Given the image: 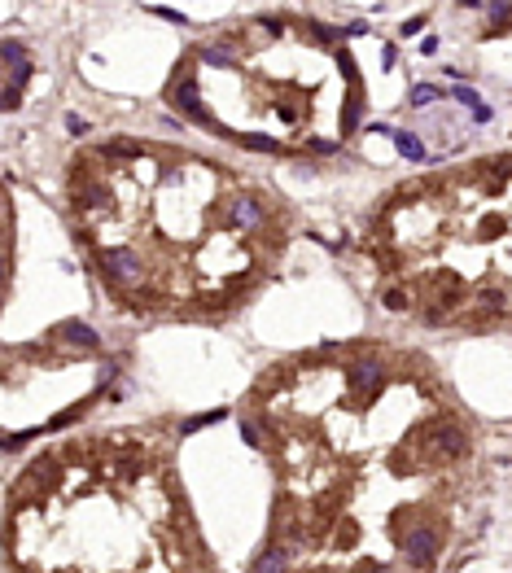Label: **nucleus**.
<instances>
[{"label": "nucleus", "mask_w": 512, "mask_h": 573, "mask_svg": "<svg viewBox=\"0 0 512 573\" xmlns=\"http://www.w3.org/2000/svg\"><path fill=\"white\" fill-rule=\"evenodd\" d=\"M0 62H5V110H18V96L31 79V57L22 40H5L0 44Z\"/></svg>", "instance_id": "nucleus-1"}, {"label": "nucleus", "mask_w": 512, "mask_h": 573, "mask_svg": "<svg viewBox=\"0 0 512 573\" xmlns=\"http://www.w3.org/2000/svg\"><path fill=\"white\" fill-rule=\"evenodd\" d=\"M101 272H106L118 289H136L140 276H145V258L127 245H110V250H101Z\"/></svg>", "instance_id": "nucleus-2"}, {"label": "nucleus", "mask_w": 512, "mask_h": 573, "mask_svg": "<svg viewBox=\"0 0 512 573\" xmlns=\"http://www.w3.org/2000/svg\"><path fill=\"white\" fill-rule=\"evenodd\" d=\"M346 381L355 389V399H372L381 385H386V363H381L377 355H360L346 363Z\"/></svg>", "instance_id": "nucleus-3"}, {"label": "nucleus", "mask_w": 512, "mask_h": 573, "mask_svg": "<svg viewBox=\"0 0 512 573\" xmlns=\"http://www.w3.org/2000/svg\"><path fill=\"white\" fill-rule=\"evenodd\" d=\"M228 223H233V228H245V232H259V228L267 223L263 201L254 197L250 189H237L233 197H228Z\"/></svg>", "instance_id": "nucleus-4"}, {"label": "nucleus", "mask_w": 512, "mask_h": 573, "mask_svg": "<svg viewBox=\"0 0 512 573\" xmlns=\"http://www.w3.org/2000/svg\"><path fill=\"white\" fill-rule=\"evenodd\" d=\"M403 552H407V560H412L416 569H429L433 560H438V552H443V534L433 525H421V530H412L403 538Z\"/></svg>", "instance_id": "nucleus-5"}, {"label": "nucleus", "mask_w": 512, "mask_h": 573, "mask_svg": "<svg viewBox=\"0 0 512 573\" xmlns=\"http://www.w3.org/2000/svg\"><path fill=\"white\" fill-rule=\"evenodd\" d=\"M429 442H433V455H438V460H455V455H464V447H469L464 429H460L455 421H438L433 433H429Z\"/></svg>", "instance_id": "nucleus-6"}, {"label": "nucleus", "mask_w": 512, "mask_h": 573, "mask_svg": "<svg viewBox=\"0 0 512 573\" xmlns=\"http://www.w3.org/2000/svg\"><path fill=\"white\" fill-rule=\"evenodd\" d=\"M57 337H62L66 346H74V350H96V346H101L96 328H88L84 320H66V324L57 328Z\"/></svg>", "instance_id": "nucleus-7"}, {"label": "nucleus", "mask_w": 512, "mask_h": 573, "mask_svg": "<svg viewBox=\"0 0 512 573\" xmlns=\"http://www.w3.org/2000/svg\"><path fill=\"white\" fill-rule=\"evenodd\" d=\"M285 564H289V547H263V556L254 560V573H285Z\"/></svg>", "instance_id": "nucleus-8"}, {"label": "nucleus", "mask_w": 512, "mask_h": 573, "mask_svg": "<svg viewBox=\"0 0 512 573\" xmlns=\"http://www.w3.org/2000/svg\"><path fill=\"white\" fill-rule=\"evenodd\" d=\"M360 114H364V92H360V88H350V96H346V106H342V118H338L346 136L355 132V127H360Z\"/></svg>", "instance_id": "nucleus-9"}, {"label": "nucleus", "mask_w": 512, "mask_h": 573, "mask_svg": "<svg viewBox=\"0 0 512 573\" xmlns=\"http://www.w3.org/2000/svg\"><path fill=\"white\" fill-rule=\"evenodd\" d=\"M233 140L241 149H259V153H285V145L272 140V136H259V132H233Z\"/></svg>", "instance_id": "nucleus-10"}, {"label": "nucleus", "mask_w": 512, "mask_h": 573, "mask_svg": "<svg viewBox=\"0 0 512 573\" xmlns=\"http://www.w3.org/2000/svg\"><path fill=\"white\" fill-rule=\"evenodd\" d=\"M394 145H399L403 158H412V162H421V158H425V145H421L412 132H394Z\"/></svg>", "instance_id": "nucleus-11"}, {"label": "nucleus", "mask_w": 512, "mask_h": 573, "mask_svg": "<svg viewBox=\"0 0 512 573\" xmlns=\"http://www.w3.org/2000/svg\"><path fill=\"white\" fill-rule=\"evenodd\" d=\"M486 13H491V27H508L512 22V0H491V5H482Z\"/></svg>", "instance_id": "nucleus-12"}, {"label": "nucleus", "mask_w": 512, "mask_h": 573, "mask_svg": "<svg viewBox=\"0 0 512 573\" xmlns=\"http://www.w3.org/2000/svg\"><path fill=\"white\" fill-rule=\"evenodd\" d=\"M228 411H201V416H193V421H184L180 425V433H197V429H206V425H219Z\"/></svg>", "instance_id": "nucleus-13"}, {"label": "nucleus", "mask_w": 512, "mask_h": 573, "mask_svg": "<svg viewBox=\"0 0 512 573\" xmlns=\"http://www.w3.org/2000/svg\"><path fill=\"white\" fill-rule=\"evenodd\" d=\"M306 35H316L320 44H342L346 40V31H333V27H324V22H306Z\"/></svg>", "instance_id": "nucleus-14"}, {"label": "nucleus", "mask_w": 512, "mask_h": 573, "mask_svg": "<svg viewBox=\"0 0 512 573\" xmlns=\"http://www.w3.org/2000/svg\"><path fill=\"white\" fill-rule=\"evenodd\" d=\"M101 153H110V158H136L140 145H132V140H110V145H101Z\"/></svg>", "instance_id": "nucleus-15"}, {"label": "nucleus", "mask_w": 512, "mask_h": 573, "mask_svg": "<svg viewBox=\"0 0 512 573\" xmlns=\"http://www.w3.org/2000/svg\"><path fill=\"white\" fill-rule=\"evenodd\" d=\"M438 96H443V88H433V84H421V88H412V106H433Z\"/></svg>", "instance_id": "nucleus-16"}, {"label": "nucleus", "mask_w": 512, "mask_h": 573, "mask_svg": "<svg viewBox=\"0 0 512 573\" xmlns=\"http://www.w3.org/2000/svg\"><path fill=\"white\" fill-rule=\"evenodd\" d=\"M451 96H455V101H464L469 110H482V101H477V92H473V88H464V84H455V88H451Z\"/></svg>", "instance_id": "nucleus-17"}, {"label": "nucleus", "mask_w": 512, "mask_h": 573, "mask_svg": "<svg viewBox=\"0 0 512 573\" xmlns=\"http://www.w3.org/2000/svg\"><path fill=\"white\" fill-rule=\"evenodd\" d=\"M241 438L250 442V447H263V433H259V425H254V421H241Z\"/></svg>", "instance_id": "nucleus-18"}, {"label": "nucleus", "mask_w": 512, "mask_h": 573, "mask_svg": "<svg viewBox=\"0 0 512 573\" xmlns=\"http://www.w3.org/2000/svg\"><path fill=\"white\" fill-rule=\"evenodd\" d=\"M425 27H429V18H425V13H416V18H407V22H403V35H416V31H425Z\"/></svg>", "instance_id": "nucleus-19"}, {"label": "nucleus", "mask_w": 512, "mask_h": 573, "mask_svg": "<svg viewBox=\"0 0 512 573\" xmlns=\"http://www.w3.org/2000/svg\"><path fill=\"white\" fill-rule=\"evenodd\" d=\"M386 306H390V311H407V298H403V289H386Z\"/></svg>", "instance_id": "nucleus-20"}, {"label": "nucleus", "mask_w": 512, "mask_h": 573, "mask_svg": "<svg viewBox=\"0 0 512 573\" xmlns=\"http://www.w3.org/2000/svg\"><path fill=\"white\" fill-rule=\"evenodd\" d=\"M306 149H311V153H338L333 140H306Z\"/></svg>", "instance_id": "nucleus-21"}, {"label": "nucleus", "mask_w": 512, "mask_h": 573, "mask_svg": "<svg viewBox=\"0 0 512 573\" xmlns=\"http://www.w3.org/2000/svg\"><path fill=\"white\" fill-rule=\"evenodd\" d=\"M149 13H158V18H171V22H189V18H184V13H175V9H158V5H153V9H149Z\"/></svg>", "instance_id": "nucleus-22"}]
</instances>
